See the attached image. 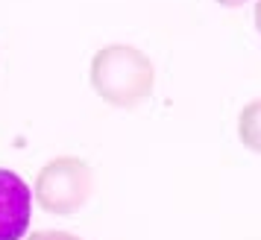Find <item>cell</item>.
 I'll return each mask as SVG.
<instances>
[{
    "mask_svg": "<svg viewBox=\"0 0 261 240\" xmlns=\"http://www.w3.org/2000/svg\"><path fill=\"white\" fill-rule=\"evenodd\" d=\"M252 18H255V29H258V36H261V0L255 3V15Z\"/></svg>",
    "mask_w": 261,
    "mask_h": 240,
    "instance_id": "52a82bcc",
    "label": "cell"
},
{
    "mask_svg": "<svg viewBox=\"0 0 261 240\" xmlns=\"http://www.w3.org/2000/svg\"><path fill=\"white\" fill-rule=\"evenodd\" d=\"M33 220V191L15 170L0 167V240H21Z\"/></svg>",
    "mask_w": 261,
    "mask_h": 240,
    "instance_id": "3957f363",
    "label": "cell"
},
{
    "mask_svg": "<svg viewBox=\"0 0 261 240\" xmlns=\"http://www.w3.org/2000/svg\"><path fill=\"white\" fill-rule=\"evenodd\" d=\"M27 240H83L71 234V231H59V228H47V231H33Z\"/></svg>",
    "mask_w": 261,
    "mask_h": 240,
    "instance_id": "5b68a950",
    "label": "cell"
},
{
    "mask_svg": "<svg viewBox=\"0 0 261 240\" xmlns=\"http://www.w3.org/2000/svg\"><path fill=\"white\" fill-rule=\"evenodd\" d=\"M94 193V170L80 156H56L38 170L33 196L56 217H71L88 205Z\"/></svg>",
    "mask_w": 261,
    "mask_h": 240,
    "instance_id": "7a4b0ae2",
    "label": "cell"
},
{
    "mask_svg": "<svg viewBox=\"0 0 261 240\" xmlns=\"http://www.w3.org/2000/svg\"><path fill=\"white\" fill-rule=\"evenodd\" d=\"M220 6H226V9H238V6H244L247 0H217Z\"/></svg>",
    "mask_w": 261,
    "mask_h": 240,
    "instance_id": "8992f818",
    "label": "cell"
},
{
    "mask_svg": "<svg viewBox=\"0 0 261 240\" xmlns=\"http://www.w3.org/2000/svg\"><path fill=\"white\" fill-rule=\"evenodd\" d=\"M238 138L249 153L261 156V100H252L238 114Z\"/></svg>",
    "mask_w": 261,
    "mask_h": 240,
    "instance_id": "277c9868",
    "label": "cell"
},
{
    "mask_svg": "<svg viewBox=\"0 0 261 240\" xmlns=\"http://www.w3.org/2000/svg\"><path fill=\"white\" fill-rule=\"evenodd\" d=\"M88 82L112 108H138L153 97L155 68L144 50L132 44H106L91 56Z\"/></svg>",
    "mask_w": 261,
    "mask_h": 240,
    "instance_id": "6da1fadb",
    "label": "cell"
}]
</instances>
